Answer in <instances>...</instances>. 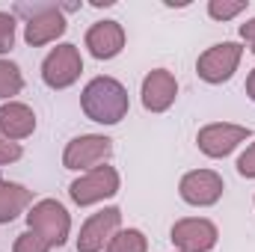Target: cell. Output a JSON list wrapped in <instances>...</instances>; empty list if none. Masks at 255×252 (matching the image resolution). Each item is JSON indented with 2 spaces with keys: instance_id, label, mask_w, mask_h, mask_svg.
<instances>
[{
  "instance_id": "obj_1",
  "label": "cell",
  "mask_w": 255,
  "mask_h": 252,
  "mask_svg": "<svg viewBox=\"0 0 255 252\" xmlns=\"http://www.w3.org/2000/svg\"><path fill=\"white\" fill-rule=\"evenodd\" d=\"M83 113L98 125H116L128 116V89L113 77H95L83 89Z\"/></svg>"
},
{
  "instance_id": "obj_2",
  "label": "cell",
  "mask_w": 255,
  "mask_h": 252,
  "mask_svg": "<svg viewBox=\"0 0 255 252\" xmlns=\"http://www.w3.org/2000/svg\"><path fill=\"white\" fill-rule=\"evenodd\" d=\"M18 15H27V27H24V39L27 45L39 48L54 42L57 36L65 33V18H63V6L60 3H15Z\"/></svg>"
},
{
  "instance_id": "obj_3",
  "label": "cell",
  "mask_w": 255,
  "mask_h": 252,
  "mask_svg": "<svg viewBox=\"0 0 255 252\" xmlns=\"http://www.w3.org/2000/svg\"><path fill=\"white\" fill-rule=\"evenodd\" d=\"M27 226H30V232H36L48 247H63L65 241H68L71 220H68V211H65L60 202L42 199V202L33 205V211L27 214Z\"/></svg>"
},
{
  "instance_id": "obj_4",
  "label": "cell",
  "mask_w": 255,
  "mask_h": 252,
  "mask_svg": "<svg viewBox=\"0 0 255 252\" xmlns=\"http://www.w3.org/2000/svg\"><path fill=\"white\" fill-rule=\"evenodd\" d=\"M113 154V139L98 133H83L65 145L63 163L65 169H95Z\"/></svg>"
},
{
  "instance_id": "obj_5",
  "label": "cell",
  "mask_w": 255,
  "mask_h": 252,
  "mask_svg": "<svg viewBox=\"0 0 255 252\" xmlns=\"http://www.w3.org/2000/svg\"><path fill=\"white\" fill-rule=\"evenodd\" d=\"M241 54L244 48L235 45V42H223V45H214L208 48L199 63H196V71L205 83H226L235 71H238V63H241Z\"/></svg>"
},
{
  "instance_id": "obj_6",
  "label": "cell",
  "mask_w": 255,
  "mask_h": 252,
  "mask_svg": "<svg viewBox=\"0 0 255 252\" xmlns=\"http://www.w3.org/2000/svg\"><path fill=\"white\" fill-rule=\"evenodd\" d=\"M116 193H119V172L113 166H95L92 172H86L83 178H77L68 187V196L77 205H95V202L110 199Z\"/></svg>"
},
{
  "instance_id": "obj_7",
  "label": "cell",
  "mask_w": 255,
  "mask_h": 252,
  "mask_svg": "<svg viewBox=\"0 0 255 252\" xmlns=\"http://www.w3.org/2000/svg\"><path fill=\"white\" fill-rule=\"evenodd\" d=\"M83 71V60H80V51L74 45H60L54 48L45 63H42V77L51 89H65L71 86Z\"/></svg>"
},
{
  "instance_id": "obj_8",
  "label": "cell",
  "mask_w": 255,
  "mask_h": 252,
  "mask_svg": "<svg viewBox=\"0 0 255 252\" xmlns=\"http://www.w3.org/2000/svg\"><path fill=\"white\" fill-rule=\"evenodd\" d=\"M122 223V211L119 208H104L98 214H92L83 229H80V238H77V252H101L104 244H110V238L116 235Z\"/></svg>"
},
{
  "instance_id": "obj_9",
  "label": "cell",
  "mask_w": 255,
  "mask_h": 252,
  "mask_svg": "<svg viewBox=\"0 0 255 252\" xmlns=\"http://www.w3.org/2000/svg\"><path fill=\"white\" fill-rule=\"evenodd\" d=\"M250 136V127L244 125H229V122H217V125H208L199 130L196 142L199 148L208 154V157H226L238 142H244Z\"/></svg>"
},
{
  "instance_id": "obj_10",
  "label": "cell",
  "mask_w": 255,
  "mask_h": 252,
  "mask_svg": "<svg viewBox=\"0 0 255 252\" xmlns=\"http://www.w3.org/2000/svg\"><path fill=\"white\" fill-rule=\"evenodd\" d=\"M178 190H181L184 202L205 208V205L220 202V196H223V178L217 172H211V169H196V172H187L181 178Z\"/></svg>"
},
{
  "instance_id": "obj_11",
  "label": "cell",
  "mask_w": 255,
  "mask_h": 252,
  "mask_svg": "<svg viewBox=\"0 0 255 252\" xmlns=\"http://www.w3.org/2000/svg\"><path fill=\"white\" fill-rule=\"evenodd\" d=\"M172 244L181 252H208L217 244V226L208 220H178L172 226Z\"/></svg>"
},
{
  "instance_id": "obj_12",
  "label": "cell",
  "mask_w": 255,
  "mask_h": 252,
  "mask_svg": "<svg viewBox=\"0 0 255 252\" xmlns=\"http://www.w3.org/2000/svg\"><path fill=\"white\" fill-rule=\"evenodd\" d=\"M175 95H178V83H175V77L169 71L154 68V71L145 74V80H142V107L145 110L163 113V110L172 107Z\"/></svg>"
},
{
  "instance_id": "obj_13",
  "label": "cell",
  "mask_w": 255,
  "mask_h": 252,
  "mask_svg": "<svg viewBox=\"0 0 255 252\" xmlns=\"http://www.w3.org/2000/svg\"><path fill=\"white\" fill-rule=\"evenodd\" d=\"M86 48L95 60H113L125 48V30L119 21H98L86 33Z\"/></svg>"
},
{
  "instance_id": "obj_14",
  "label": "cell",
  "mask_w": 255,
  "mask_h": 252,
  "mask_svg": "<svg viewBox=\"0 0 255 252\" xmlns=\"http://www.w3.org/2000/svg\"><path fill=\"white\" fill-rule=\"evenodd\" d=\"M36 130V116H33V110L27 107V104H15V101H9V104H3L0 107V133L6 136V139H24V136H30Z\"/></svg>"
},
{
  "instance_id": "obj_15",
  "label": "cell",
  "mask_w": 255,
  "mask_h": 252,
  "mask_svg": "<svg viewBox=\"0 0 255 252\" xmlns=\"http://www.w3.org/2000/svg\"><path fill=\"white\" fill-rule=\"evenodd\" d=\"M33 193L24 190L21 184H6L0 181V223H12L27 205H30Z\"/></svg>"
},
{
  "instance_id": "obj_16",
  "label": "cell",
  "mask_w": 255,
  "mask_h": 252,
  "mask_svg": "<svg viewBox=\"0 0 255 252\" xmlns=\"http://www.w3.org/2000/svg\"><path fill=\"white\" fill-rule=\"evenodd\" d=\"M145 250H148V244H145L142 232L128 229V232H116L104 252H145Z\"/></svg>"
},
{
  "instance_id": "obj_17",
  "label": "cell",
  "mask_w": 255,
  "mask_h": 252,
  "mask_svg": "<svg viewBox=\"0 0 255 252\" xmlns=\"http://www.w3.org/2000/svg\"><path fill=\"white\" fill-rule=\"evenodd\" d=\"M21 86H24V77H21L18 65L0 60V98H12V95H18Z\"/></svg>"
},
{
  "instance_id": "obj_18",
  "label": "cell",
  "mask_w": 255,
  "mask_h": 252,
  "mask_svg": "<svg viewBox=\"0 0 255 252\" xmlns=\"http://www.w3.org/2000/svg\"><path fill=\"white\" fill-rule=\"evenodd\" d=\"M244 9H247V0H211L208 3V12L217 21H229V18L241 15Z\"/></svg>"
},
{
  "instance_id": "obj_19",
  "label": "cell",
  "mask_w": 255,
  "mask_h": 252,
  "mask_svg": "<svg viewBox=\"0 0 255 252\" xmlns=\"http://www.w3.org/2000/svg\"><path fill=\"white\" fill-rule=\"evenodd\" d=\"M51 247L36 235V232H24V235H18V241H15V247L12 252H48Z\"/></svg>"
},
{
  "instance_id": "obj_20",
  "label": "cell",
  "mask_w": 255,
  "mask_h": 252,
  "mask_svg": "<svg viewBox=\"0 0 255 252\" xmlns=\"http://www.w3.org/2000/svg\"><path fill=\"white\" fill-rule=\"evenodd\" d=\"M15 45V18L9 12H0V54H6Z\"/></svg>"
},
{
  "instance_id": "obj_21",
  "label": "cell",
  "mask_w": 255,
  "mask_h": 252,
  "mask_svg": "<svg viewBox=\"0 0 255 252\" xmlns=\"http://www.w3.org/2000/svg\"><path fill=\"white\" fill-rule=\"evenodd\" d=\"M238 172H241L244 178H255V142L241 154V160H238Z\"/></svg>"
},
{
  "instance_id": "obj_22",
  "label": "cell",
  "mask_w": 255,
  "mask_h": 252,
  "mask_svg": "<svg viewBox=\"0 0 255 252\" xmlns=\"http://www.w3.org/2000/svg\"><path fill=\"white\" fill-rule=\"evenodd\" d=\"M18 157H21V145L12 142V139H6V136L0 133V163H12V160H18Z\"/></svg>"
},
{
  "instance_id": "obj_23",
  "label": "cell",
  "mask_w": 255,
  "mask_h": 252,
  "mask_svg": "<svg viewBox=\"0 0 255 252\" xmlns=\"http://www.w3.org/2000/svg\"><path fill=\"white\" fill-rule=\"evenodd\" d=\"M241 39H247V45L255 51V18L247 21V24H241Z\"/></svg>"
},
{
  "instance_id": "obj_24",
  "label": "cell",
  "mask_w": 255,
  "mask_h": 252,
  "mask_svg": "<svg viewBox=\"0 0 255 252\" xmlns=\"http://www.w3.org/2000/svg\"><path fill=\"white\" fill-rule=\"evenodd\" d=\"M247 95H250V98L255 101V68H253V74L247 77Z\"/></svg>"
}]
</instances>
